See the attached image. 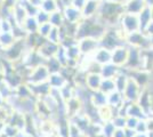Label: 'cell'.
Here are the masks:
<instances>
[{
    "mask_svg": "<svg viewBox=\"0 0 153 137\" xmlns=\"http://www.w3.org/2000/svg\"><path fill=\"white\" fill-rule=\"evenodd\" d=\"M119 26L121 27L122 31L126 34H130V33L140 31L138 15L123 13L120 17V21H119Z\"/></svg>",
    "mask_w": 153,
    "mask_h": 137,
    "instance_id": "6da1fadb",
    "label": "cell"
},
{
    "mask_svg": "<svg viewBox=\"0 0 153 137\" xmlns=\"http://www.w3.org/2000/svg\"><path fill=\"white\" fill-rule=\"evenodd\" d=\"M143 90V88L140 87L133 77H129L128 79L127 86L125 88V90L122 93L125 102L126 103H131V102H137L140 96V93Z\"/></svg>",
    "mask_w": 153,
    "mask_h": 137,
    "instance_id": "7a4b0ae2",
    "label": "cell"
},
{
    "mask_svg": "<svg viewBox=\"0 0 153 137\" xmlns=\"http://www.w3.org/2000/svg\"><path fill=\"white\" fill-rule=\"evenodd\" d=\"M78 47L82 55L86 56H91L94 53L101 47L100 40L93 38V37H86L82 39L78 40Z\"/></svg>",
    "mask_w": 153,
    "mask_h": 137,
    "instance_id": "3957f363",
    "label": "cell"
},
{
    "mask_svg": "<svg viewBox=\"0 0 153 137\" xmlns=\"http://www.w3.org/2000/svg\"><path fill=\"white\" fill-rule=\"evenodd\" d=\"M51 77V72L47 69L45 64H41L39 66H36L31 69V74H30V82L32 85H38V84H44L48 81Z\"/></svg>",
    "mask_w": 153,
    "mask_h": 137,
    "instance_id": "277c9868",
    "label": "cell"
},
{
    "mask_svg": "<svg viewBox=\"0 0 153 137\" xmlns=\"http://www.w3.org/2000/svg\"><path fill=\"white\" fill-rule=\"evenodd\" d=\"M128 55H129V46H118L112 50V63L119 67H123L127 63Z\"/></svg>",
    "mask_w": 153,
    "mask_h": 137,
    "instance_id": "5b68a950",
    "label": "cell"
},
{
    "mask_svg": "<svg viewBox=\"0 0 153 137\" xmlns=\"http://www.w3.org/2000/svg\"><path fill=\"white\" fill-rule=\"evenodd\" d=\"M91 59L102 66L105 65V64H108V63L112 62V50H110L105 47H100L91 55Z\"/></svg>",
    "mask_w": 153,
    "mask_h": 137,
    "instance_id": "8992f818",
    "label": "cell"
},
{
    "mask_svg": "<svg viewBox=\"0 0 153 137\" xmlns=\"http://www.w3.org/2000/svg\"><path fill=\"white\" fill-rule=\"evenodd\" d=\"M63 15L65 22L66 23H72V24H78L83 19L81 10L74 6H70L65 8L63 10Z\"/></svg>",
    "mask_w": 153,
    "mask_h": 137,
    "instance_id": "52a82bcc",
    "label": "cell"
},
{
    "mask_svg": "<svg viewBox=\"0 0 153 137\" xmlns=\"http://www.w3.org/2000/svg\"><path fill=\"white\" fill-rule=\"evenodd\" d=\"M146 6L144 0H127L123 2V12L129 14H138Z\"/></svg>",
    "mask_w": 153,
    "mask_h": 137,
    "instance_id": "ba28073f",
    "label": "cell"
},
{
    "mask_svg": "<svg viewBox=\"0 0 153 137\" xmlns=\"http://www.w3.org/2000/svg\"><path fill=\"white\" fill-rule=\"evenodd\" d=\"M100 2L101 1H95V0H87L86 5L81 9L83 19H93L96 15H98V9H100Z\"/></svg>",
    "mask_w": 153,
    "mask_h": 137,
    "instance_id": "9c48e42d",
    "label": "cell"
},
{
    "mask_svg": "<svg viewBox=\"0 0 153 137\" xmlns=\"http://www.w3.org/2000/svg\"><path fill=\"white\" fill-rule=\"evenodd\" d=\"M58 48H59V45H58V44H54V42H51V41L47 40L45 44L39 48L38 52L40 53V55H41L44 59H51V57L56 56V53H57Z\"/></svg>",
    "mask_w": 153,
    "mask_h": 137,
    "instance_id": "30bf717a",
    "label": "cell"
},
{
    "mask_svg": "<svg viewBox=\"0 0 153 137\" xmlns=\"http://www.w3.org/2000/svg\"><path fill=\"white\" fill-rule=\"evenodd\" d=\"M102 80L103 78L101 73H88L86 76L85 82H86V86H87L88 89H90L91 91H96L100 90Z\"/></svg>",
    "mask_w": 153,
    "mask_h": 137,
    "instance_id": "8fae6325",
    "label": "cell"
},
{
    "mask_svg": "<svg viewBox=\"0 0 153 137\" xmlns=\"http://www.w3.org/2000/svg\"><path fill=\"white\" fill-rule=\"evenodd\" d=\"M127 117H134L140 120V119H146L147 114L137 102H131L127 103Z\"/></svg>",
    "mask_w": 153,
    "mask_h": 137,
    "instance_id": "7c38bea8",
    "label": "cell"
},
{
    "mask_svg": "<svg viewBox=\"0 0 153 137\" xmlns=\"http://www.w3.org/2000/svg\"><path fill=\"white\" fill-rule=\"evenodd\" d=\"M138 20H140V31L144 32V30L146 29L149 23L152 21V12H151V6H145L143 8V10L138 14Z\"/></svg>",
    "mask_w": 153,
    "mask_h": 137,
    "instance_id": "4fadbf2b",
    "label": "cell"
},
{
    "mask_svg": "<svg viewBox=\"0 0 153 137\" xmlns=\"http://www.w3.org/2000/svg\"><path fill=\"white\" fill-rule=\"evenodd\" d=\"M48 84L51 87V89H61L62 87L68 85V80L62 73H53L48 79Z\"/></svg>",
    "mask_w": 153,
    "mask_h": 137,
    "instance_id": "5bb4252c",
    "label": "cell"
},
{
    "mask_svg": "<svg viewBox=\"0 0 153 137\" xmlns=\"http://www.w3.org/2000/svg\"><path fill=\"white\" fill-rule=\"evenodd\" d=\"M119 71H120V67L111 62V63L102 66V69H101V76H102L103 79H113L119 73Z\"/></svg>",
    "mask_w": 153,
    "mask_h": 137,
    "instance_id": "9a60e30c",
    "label": "cell"
},
{
    "mask_svg": "<svg viewBox=\"0 0 153 137\" xmlns=\"http://www.w3.org/2000/svg\"><path fill=\"white\" fill-rule=\"evenodd\" d=\"M90 102H91V105H94L97 109L102 107V106L108 104V95L101 90L93 91V95L90 97Z\"/></svg>",
    "mask_w": 153,
    "mask_h": 137,
    "instance_id": "2e32d148",
    "label": "cell"
},
{
    "mask_svg": "<svg viewBox=\"0 0 153 137\" xmlns=\"http://www.w3.org/2000/svg\"><path fill=\"white\" fill-rule=\"evenodd\" d=\"M126 102H125L123 95H122V93H120V91L114 90L108 95V104L115 107V109H119Z\"/></svg>",
    "mask_w": 153,
    "mask_h": 137,
    "instance_id": "e0dca14e",
    "label": "cell"
},
{
    "mask_svg": "<svg viewBox=\"0 0 153 137\" xmlns=\"http://www.w3.org/2000/svg\"><path fill=\"white\" fill-rule=\"evenodd\" d=\"M15 37L12 32H0V46L5 50L15 44Z\"/></svg>",
    "mask_w": 153,
    "mask_h": 137,
    "instance_id": "ac0fdd59",
    "label": "cell"
},
{
    "mask_svg": "<svg viewBox=\"0 0 153 137\" xmlns=\"http://www.w3.org/2000/svg\"><path fill=\"white\" fill-rule=\"evenodd\" d=\"M49 23H51L54 27H61L62 25H64L65 19H64L63 12L56 10V12L51 13V17H49Z\"/></svg>",
    "mask_w": 153,
    "mask_h": 137,
    "instance_id": "d6986e66",
    "label": "cell"
},
{
    "mask_svg": "<svg viewBox=\"0 0 153 137\" xmlns=\"http://www.w3.org/2000/svg\"><path fill=\"white\" fill-rule=\"evenodd\" d=\"M23 27L25 29V31L27 33H36V32H38L39 23L37 22L36 17L29 16L25 20V22L23 23Z\"/></svg>",
    "mask_w": 153,
    "mask_h": 137,
    "instance_id": "ffe728a7",
    "label": "cell"
},
{
    "mask_svg": "<svg viewBox=\"0 0 153 137\" xmlns=\"http://www.w3.org/2000/svg\"><path fill=\"white\" fill-rule=\"evenodd\" d=\"M100 90L103 91V93H104V94H106V95L111 94L112 91L117 90L114 79H103Z\"/></svg>",
    "mask_w": 153,
    "mask_h": 137,
    "instance_id": "44dd1931",
    "label": "cell"
},
{
    "mask_svg": "<svg viewBox=\"0 0 153 137\" xmlns=\"http://www.w3.org/2000/svg\"><path fill=\"white\" fill-rule=\"evenodd\" d=\"M117 129L112 121H105L102 124V137H113L114 130Z\"/></svg>",
    "mask_w": 153,
    "mask_h": 137,
    "instance_id": "7402d4cb",
    "label": "cell"
},
{
    "mask_svg": "<svg viewBox=\"0 0 153 137\" xmlns=\"http://www.w3.org/2000/svg\"><path fill=\"white\" fill-rule=\"evenodd\" d=\"M40 9H42V10H45V12H47V13L49 14L54 13V12L58 10L57 1L56 0H44Z\"/></svg>",
    "mask_w": 153,
    "mask_h": 137,
    "instance_id": "603a6c76",
    "label": "cell"
},
{
    "mask_svg": "<svg viewBox=\"0 0 153 137\" xmlns=\"http://www.w3.org/2000/svg\"><path fill=\"white\" fill-rule=\"evenodd\" d=\"M34 17H36L37 22L39 23V25H40V24H45V23H48V22H49L51 14L45 12V10H42V9H39V12L37 13V15H36Z\"/></svg>",
    "mask_w": 153,
    "mask_h": 137,
    "instance_id": "cb8c5ba5",
    "label": "cell"
},
{
    "mask_svg": "<svg viewBox=\"0 0 153 137\" xmlns=\"http://www.w3.org/2000/svg\"><path fill=\"white\" fill-rule=\"evenodd\" d=\"M47 40L51 41V42H54V44H61V38H59V29L58 27H54L51 29V33L48 34L47 37Z\"/></svg>",
    "mask_w": 153,
    "mask_h": 137,
    "instance_id": "d4e9b609",
    "label": "cell"
},
{
    "mask_svg": "<svg viewBox=\"0 0 153 137\" xmlns=\"http://www.w3.org/2000/svg\"><path fill=\"white\" fill-rule=\"evenodd\" d=\"M112 122H113V124L115 126V128L125 129V128H126V124H127V117L117 114V116L112 119Z\"/></svg>",
    "mask_w": 153,
    "mask_h": 137,
    "instance_id": "484cf974",
    "label": "cell"
},
{
    "mask_svg": "<svg viewBox=\"0 0 153 137\" xmlns=\"http://www.w3.org/2000/svg\"><path fill=\"white\" fill-rule=\"evenodd\" d=\"M51 29H53V25H51L49 22H48V23H45V24H40V25H39V29H38V33L41 36V37L47 38L48 34L51 33Z\"/></svg>",
    "mask_w": 153,
    "mask_h": 137,
    "instance_id": "4316f807",
    "label": "cell"
},
{
    "mask_svg": "<svg viewBox=\"0 0 153 137\" xmlns=\"http://www.w3.org/2000/svg\"><path fill=\"white\" fill-rule=\"evenodd\" d=\"M138 121H140V119H137V118L127 117V124H126V128H128V129H134L135 130L136 127H137Z\"/></svg>",
    "mask_w": 153,
    "mask_h": 137,
    "instance_id": "83f0119b",
    "label": "cell"
},
{
    "mask_svg": "<svg viewBox=\"0 0 153 137\" xmlns=\"http://www.w3.org/2000/svg\"><path fill=\"white\" fill-rule=\"evenodd\" d=\"M136 133H147V124L145 119H140L136 127Z\"/></svg>",
    "mask_w": 153,
    "mask_h": 137,
    "instance_id": "f1b7e54d",
    "label": "cell"
},
{
    "mask_svg": "<svg viewBox=\"0 0 153 137\" xmlns=\"http://www.w3.org/2000/svg\"><path fill=\"white\" fill-rule=\"evenodd\" d=\"M144 33L146 34L147 37H152L153 36V20L149 23V25L146 26V29L144 30Z\"/></svg>",
    "mask_w": 153,
    "mask_h": 137,
    "instance_id": "f546056e",
    "label": "cell"
},
{
    "mask_svg": "<svg viewBox=\"0 0 153 137\" xmlns=\"http://www.w3.org/2000/svg\"><path fill=\"white\" fill-rule=\"evenodd\" d=\"M86 2H87V0H73V6L81 10L83 8V6L86 5Z\"/></svg>",
    "mask_w": 153,
    "mask_h": 137,
    "instance_id": "4dcf8cb0",
    "label": "cell"
},
{
    "mask_svg": "<svg viewBox=\"0 0 153 137\" xmlns=\"http://www.w3.org/2000/svg\"><path fill=\"white\" fill-rule=\"evenodd\" d=\"M113 137H126V128L121 129V128H117L114 130Z\"/></svg>",
    "mask_w": 153,
    "mask_h": 137,
    "instance_id": "1f68e13d",
    "label": "cell"
},
{
    "mask_svg": "<svg viewBox=\"0 0 153 137\" xmlns=\"http://www.w3.org/2000/svg\"><path fill=\"white\" fill-rule=\"evenodd\" d=\"M33 6L38 7V8H41V5H42V1L44 0H29Z\"/></svg>",
    "mask_w": 153,
    "mask_h": 137,
    "instance_id": "d6a6232c",
    "label": "cell"
},
{
    "mask_svg": "<svg viewBox=\"0 0 153 137\" xmlns=\"http://www.w3.org/2000/svg\"><path fill=\"white\" fill-rule=\"evenodd\" d=\"M134 137H149L147 133H136Z\"/></svg>",
    "mask_w": 153,
    "mask_h": 137,
    "instance_id": "836d02e7",
    "label": "cell"
},
{
    "mask_svg": "<svg viewBox=\"0 0 153 137\" xmlns=\"http://www.w3.org/2000/svg\"><path fill=\"white\" fill-rule=\"evenodd\" d=\"M108 1L114 2V4H123L125 2V0H108Z\"/></svg>",
    "mask_w": 153,
    "mask_h": 137,
    "instance_id": "e575fe53",
    "label": "cell"
},
{
    "mask_svg": "<svg viewBox=\"0 0 153 137\" xmlns=\"http://www.w3.org/2000/svg\"><path fill=\"white\" fill-rule=\"evenodd\" d=\"M146 6H153V0H144Z\"/></svg>",
    "mask_w": 153,
    "mask_h": 137,
    "instance_id": "d590c367",
    "label": "cell"
},
{
    "mask_svg": "<svg viewBox=\"0 0 153 137\" xmlns=\"http://www.w3.org/2000/svg\"><path fill=\"white\" fill-rule=\"evenodd\" d=\"M151 12H152V20H153V6H151Z\"/></svg>",
    "mask_w": 153,
    "mask_h": 137,
    "instance_id": "8d00e7d4",
    "label": "cell"
},
{
    "mask_svg": "<svg viewBox=\"0 0 153 137\" xmlns=\"http://www.w3.org/2000/svg\"><path fill=\"white\" fill-rule=\"evenodd\" d=\"M95 1H102V0H95Z\"/></svg>",
    "mask_w": 153,
    "mask_h": 137,
    "instance_id": "74e56055",
    "label": "cell"
},
{
    "mask_svg": "<svg viewBox=\"0 0 153 137\" xmlns=\"http://www.w3.org/2000/svg\"><path fill=\"white\" fill-rule=\"evenodd\" d=\"M125 1H127V0H125Z\"/></svg>",
    "mask_w": 153,
    "mask_h": 137,
    "instance_id": "f35d334b",
    "label": "cell"
}]
</instances>
